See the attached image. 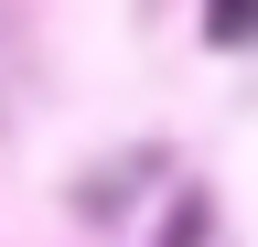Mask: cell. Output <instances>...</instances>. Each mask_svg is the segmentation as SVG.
Masks as SVG:
<instances>
[{"mask_svg": "<svg viewBox=\"0 0 258 247\" xmlns=\"http://www.w3.org/2000/svg\"><path fill=\"white\" fill-rule=\"evenodd\" d=\"M205 33H215V43H247V33H258V0H205Z\"/></svg>", "mask_w": 258, "mask_h": 247, "instance_id": "6da1fadb", "label": "cell"}, {"mask_svg": "<svg viewBox=\"0 0 258 247\" xmlns=\"http://www.w3.org/2000/svg\"><path fill=\"white\" fill-rule=\"evenodd\" d=\"M161 247H205V204H183L172 226H161Z\"/></svg>", "mask_w": 258, "mask_h": 247, "instance_id": "7a4b0ae2", "label": "cell"}]
</instances>
